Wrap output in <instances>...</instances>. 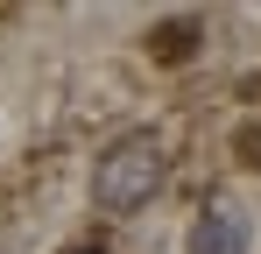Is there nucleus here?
I'll return each mask as SVG.
<instances>
[{
	"label": "nucleus",
	"instance_id": "obj_3",
	"mask_svg": "<svg viewBox=\"0 0 261 254\" xmlns=\"http://www.w3.org/2000/svg\"><path fill=\"white\" fill-rule=\"evenodd\" d=\"M184 49H191V29H184V21H176V29H163V36H155V57H184Z\"/></svg>",
	"mask_w": 261,
	"mask_h": 254
},
{
	"label": "nucleus",
	"instance_id": "obj_2",
	"mask_svg": "<svg viewBox=\"0 0 261 254\" xmlns=\"http://www.w3.org/2000/svg\"><path fill=\"white\" fill-rule=\"evenodd\" d=\"M254 247V219L240 205H212L198 212V226H191V254H247Z\"/></svg>",
	"mask_w": 261,
	"mask_h": 254
},
{
	"label": "nucleus",
	"instance_id": "obj_1",
	"mask_svg": "<svg viewBox=\"0 0 261 254\" xmlns=\"http://www.w3.org/2000/svg\"><path fill=\"white\" fill-rule=\"evenodd\" d=\"M155 184H163V148L155 141H120L92 169V205L99 212H134V205L155 198Z\"/></svg>",
	"mask_w": 261,
	"mask_h": 254
}]
</instances>
